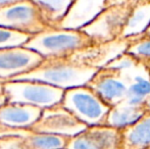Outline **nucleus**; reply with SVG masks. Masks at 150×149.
<instances>
[{
	"label": "nucleus",
	"instance_id": "nucleus-1",
	"mask_svg": "<svg viewBox=\"0 0 150 149\" xmlns=\"http://www.w3.org/2000/svg\"><path fill=\"white\" fill-rule=\"evenodd\" d=\"M98 68L71 57L44 58L37 66L10 80L38 81L62 90L86 86Z\"/></svg>",
	"mask_w": 150,
	"mask_h": 149
},
{
	"label": "nucleus",
	"instance_id": "nucleus-2",
	"mask_svg": "<svg viewBox=\"0 0 150 149\" xmlns=\"http://www.w3.org/2000/svg\"><path fill=\"white\" fill-rule=\"evenodd\" d=\"M91 45H93L92 41L82 31L49 27L33 35L23 47L43 58H64L71 57Z\"/></svg>",
	"mask_w": 150,
	"mask_h": 149
},
{
	"label": "nucleus",
	"instance_id": "nucleus-3",
	"mask_svg": "<svg viewBox=\"0 0 150 149\" xmlns=\"http://www.w3.org/2000/svg\"><path fill=\"white\" fill-rule=\"evenodd\" d=\"M6 103L27 104L41 109L60 104L64 90L38 81L7 80L1 85Z\"/></svg>",
	"mask_w": 150,
	"mask_h": 149
},
{
	"label": "nucleus",
	"instance_id": "nucleus-4",
	"mask_svg": "<svg viewBox=\"0 0 150 149\" xmlns=\"http://www.w3.org/2000/svg\"><path fill=\"white\" fill-rule=\"evenodd\" d=\"M60 105L87 127L105 125L110 109L88 86L64 90Z\"/></svg>",
	"mask_w": 150,
	"mask_h": 149
},
{
	"label": "nucleus",
	"instance_id": "nucleus-5",
	"mask_svg": "<svg viewBox=\"0 0 150 149\" xmlns=\"http://www.w3.org/2000/svg\"><path fill=\"white\" fill-rule=\"evenodd\" d=\"M0 27L31 36L49 28L32 0H16L0 6Z\"/></svg>",
	"mask_w": 150,
	"mask_h": 149
},
{
	"label": "nucleus",
	"instance_id": "nucleus-6",
	"mask_svg": "<svg viewBox=\"0 0 150 149\" xmlns=\"http://www.w3.org/2000/svg\"><path fill=\"white\" fill-rule=\"evenodd\" d=\"M133 6H106L90 24L80 31L87 35L93 45L105 44L120 39L122 29Z\"/></svg>",
	"mask_w": 150,
	"mask_h": 149
},
{
	"label": "nucleus",
	"instance_id": "nucleus-7",
	"mask_svg": "<svg viewBox=\"0 0 150 149\" xmlns=\"http://www.w3.org/2000/svg\"><path fill=\"white\" fill-rule=\"evenodd\" d=\"M86 86L91 88L109 107L124 101L129 92V80L125 74L109 66L99 68Z\"/></svg>",
	"mask_w": 150,
	"mask_h": 149
},
{
	"label": "nucleus",
	"instance_id": "nucleus-8",
	"mask_svg": "<svg viewBox=\"0 0 150 149\" xmlns=\"http://www.w3.org/2000/svg\"><path fill=\"white\" fill-rule=\"evenodd\" d=\"M86 128L87 126L78 121L60 104H57L42 109L39 119L28 131L53 134L71 138L81 133Z\"/></svg>",
	"mask_w": 150,
	"mask_h": 149
},
{
	"label": "nucleus",
	"instance_id": "nucleus-9",
	"mask_svg": "<svg viewBox=\"0 0 150 149\" xmlns=\"http://www.w3.org/2000/svg\"><path fill=\"white\" fill-rule=\"evenodd\" d=\"M120 130L105 125L87 127L71 137L65 149H120Z\"/></svg>",
	"mask_w": 150,
	"mask_h": 149
},
{
	"label": "nucleus",
	"instance_id": "nucleus-10",
	"mask_svg": "<svg viewBox=\"0 0 150 149\" xmlns=\"http://www.w3.org/2000/svg\"><path fill=\"white\" fill-rule=\"evenodd\" d=\"M44 58L25 47L0 49V80L7 81L37 66Z\"/></svg>",
	"mask_w": 150,
	"mask_h": 149
},
{
	"label": "nucleus",
	"instance_id": "nucleus-11",
	"mask_svg": "<svg viewBox=\"0 0 150 149\" xmlns=\"http://www.w3.org/2000/svg\"><path fill=\"white\" fill-rule=\"evenodd\" d=\"M105 7L106 0H74L55 28L81 30L90 24Z\"/></svg>",
	"mask_w": 150,
	"mask_h": 149
},
{
	"label": "nucleus",
	"instance_id": "nucleus-12",
	"mask_svg": "<svg viewBox=\"0 0 150 149\" xmlns=\"http://www.w3.org/2000/svg\"><path fill=\"white\" fill-rule=\"evenodd\" d=\"M42 109L20 103H0V129L28 131L37 121Z\"/></svg>",
	"mask_w": 150,
	"mask_h": 149
},
{
	"label": "nucleus",
	"instance_id": "nucleus-13",
	"mask_svg": "<svg viewBox=\"0 0 150 149\" xmlns=\"http://www.w3.org/2000/svg\"><path fill=\"white\" fill-rule=\"evenodd\" d=\"M128 45L129 40L127 39H117L105 44H94L77 52L73 57L99 70L125 53Z\"/></svg>",
	"mask_w": 150,
	"mask_h": 149
},
{
	"label": "nucleus",
	"instance_id": "nucleus-14",
	"mask_svg": "<svg viewBox=\"0 0 150 149\" xmlns=\"http://www.w3.org/2000/svg\"><path fill=\"white\" fill-rule=\"evenodd\" d=\"M120 149L150 148V112H146L136 123L120 130Z\"/></svg>",
	"mask_w": 150,
	"mask_h": 149
},
{
	"label": "nucleus",
	"instance_id": "nucleus-15",
	"mask_svg": "<svg viewBox=\"0 0 150 149\" xmlns=\"http://www.w3.org/2000/svg\"><path fill=\"white\" fill-rule=\"evenodd\" d=\"M145 112L146 109L144 104L133 103L125 99L120 103L110 107L107 113L105 126L122 130L136 123Z\"/></svg>",
	"mask_w": 150,
	"mask_h": 149
},
{
	"label": "nucleus",
	"instance_id": "nucleus-16",
	"mask_svg": "<svg viewBox=\"0 0 150 149\" xmlns=\"http://www.w3.org/2000/svg\"><path fill=\"white\" fill-rule=\"evenodd\" d=\"M150 25V0H142L134 5L122 29L120 39L133 40L144 35Z\"/></svg>",
	"mask_w": 150,
	"mask_h": 149
},
{
	"label": "nucleus",
	"instance_id": "nucleus-17",
	"mask_svg": "<svg viewBox=\"0 0 150 149\" xmlns=\"http://www.w3.org/2000/svg\"><path fill=\"white\" fill-rule=\"evenodd\" d=\"M47 26L55 28L74 0H32Z\"/></svg>",
	"mask_w": 150,
	"mask_h": 149
},
{
	"label": "nucleus",
	"instance_id": "nucleus-18",
	"mask_svg": "<svg viewBox=\"0 0 150 149\" xmlns=\"http://www.w3.org/2000/svg\"><path fill=\"white\" fill-rule=\"evenodd\" d=\"M29 149H65L69 137L27 131L24 135Z\"/></svg>",
	"mask_w": 150,
	"mask_h": 149
},
{
	"label": "nucleus",
	"instance_id": "nucleus-19",
	"mask_svg": "<svg viewBox=\"0 0 150 149\" xmlns=\"http://www.w3.org/2000/svg\"><path fill=\"white\" fill-rule=\"evenodd\" d=\"M125 53L148 70L150 68V37L142 35L129 40Z\"/></svg>",
	"mask_w": 150,
	"mask_h": 149
},
{
	"label": "nucleus",
	"instance_id": "nucleus-20",
	"mask_svg": "<svg viewBox=\"0 0 150 149\" xmlns=\"http://www.w3.org/2000/svg\"><path fill=\"white\" fill-rule=\"evenodd\" d=\"M32 36L0 27V49L22 47Z\"/></svg>",
	"mask_w": 150,
	"mask_h": 149
},
{
	"label": "nucleus",
	"instance_id": "nucleus-21",
	"mask_svg": "<svg viewBox=\"0 0 150 149\" xmlns=\"http://www.w3.org/2000/svg\"><path fill=\"white\" fill-rule=\"evenodd\" d=\"M0 149H29L24 135H4L0 137Z\"/></svg>",
	"mask_w": 150,
	"mask_h": 149
},
{
	"label": "nucleus",
	"instance_id": "nucleus-22",
	"mask_svg": "<svg viewBox=\"0 0 150 149\" xmlns=\"http://www.w3.org/2000/svg\"><path fill=\"white\" fill-rule=\"evenodd\" d=\"M142 0H106V6L111 5H130L134 6Z\"/></svg>",
	"mask_w": 150,
	"mask_h": 149
},
{
	"label": "nucleus",
	"instance_id": "nucleus-23",
	"mask_svg": "<svg viewBox=\"0 0 150 149\" xmlns=\"http://www.w3.org/2000/svg\"><path fill=\"white\" fill-rule=\"evenodd\" d=\"M143 104H144V107L146 109V112H150V92L148 93V95L146 96V98L144 99Z\"/></svg>",
	"mask_w": 150,
	"mask_h": 149
},
{
	"label": "nucleus",
	"instance_id": "nucleus-24",
	"mask_svg": "<svg viewBox=\"0 0 150 149\" xmlns=\"http://www.w3.org/2000/svg\"><path fill=\"white\" fill-rule=\"evenodd\" d=\"M12 1H16V0H0V6L4 5V4H7V3L12 2Z\"/></svg>",
	"mask_w": 150,
	"mask_h": 149
},
{
	"label": "nucleus",
	"instance_id": "nucleus-25",
	"mask_svg": "<svg viewBox=\"0 0 150 149\" xmlns=\"http://www.w3.org/2000/svg\"><path fill=\"white\" fill-rule=\"evenodd\" d=\"M144 36H148L150 37V25H149V27L147 28V30L145 31V33H144Z\"/></svg>",
	"mask_w": 150,
	"mask_h": 149
},
{
	"label": "nucleus",
	"instance_id": "nucleus-26",
	"mask_svg": "<svg viewBox=\"0 0 150 149\" xmlns=\"http://www.w3.org/2000/svg\"><path fill=\"white\" fill-rule=\"evenodd\" d=\"M147 72H148V77H149V80H150V68L147 70Z\"/></svg>",
	"mask_w": 150,
	"mask_h": 149
},
{
	"label": "nucleus",
	"instance_id": "nucleus-27",
	"mask_svg": "<svg viewBox=\"0 0 150 149\" xmlns=\"http://www.w3.org/2000/svg\"><path fill=\"white\" fill-rule=\"evenodd\" d=\"M148 149H150V148H148Z\"/></svg>",
	"mask_w": 150,
	"mask_h": 149
}]
</instances>
